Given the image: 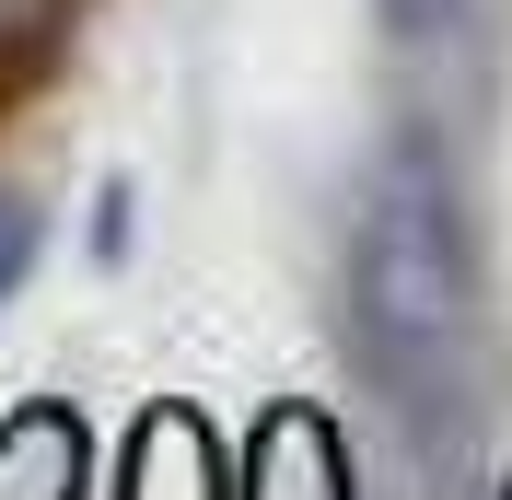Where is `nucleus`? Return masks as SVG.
<instances>
[{
  "label": "nucleus",
  "mask_w": 512,
  "mask_h": 500,
  "mask_svg": "<svg viewBox=\"0 0 512 500\" xmlns=\"http://www.w3.org/2000/svg\"><path fill=\"white\" fill-rule=\"evenodd\" d=\"M338 338L419 454L478 442V221H466V163L431 117H408L361 175Z\"/></svg>",
  "instance_id": "nucleus-1"
},
{
  "label": "nucleus",
  "mask_w": 512,
  "mask_h": 500,
  "mask_svg": "<svg viewBox=\"0 0 512 500\" xmlns=\"http://www.w3.org/2000/svg\"><path fill=\"white\" fill-rule=\"evenodd\" d=\"M373 24H384V47L408 70H454L489 35V0H373Z\"/></svg>",
  "instance_id": "nucleus-2"
},
{
  "label": "nucleus",
  "mask_w": 512,
  "mask_h": 500,
  "mask_svg": "<svg viewBox=\"0 0 512 500\" xmlns=\"http://www.w3.org/2000/svg\"><path fill=\"white\" fill-rule=\"evenodd\" d=\"M35 256H47V210L35 198H0V303L35 280Z\"/></svg>",
  "instance_id": "nucleus-3"
}]
</instances>
